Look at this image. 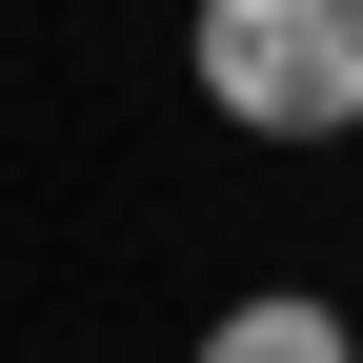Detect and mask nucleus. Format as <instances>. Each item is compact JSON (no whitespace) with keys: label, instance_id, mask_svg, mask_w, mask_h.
<instances>
[{"label":"nucleus","instance_id":"f257e3e1","mask_svg":"<svg viewBox=\"0 0 363 363\" xmlns=\"http://www.w3.org/2000/svg\"><path fill=\"white\" fill-rule=\"evenodd\" d=\"M202 101L242 142H343L363 121V0H202Z\"/></svg>","mask_w":363,"mask_h":363},{"label":"nucleus","instance_id":"f03ea898","mask_svg":"<svg viewBox=\"0 0 363 363\" xmlns=\"http://www.w3.org/2000/svg\"><path fill=\"white\" fill-rule=\"evenodd\" d=\"M202 363H363V343H343V303H303V283H283V303H222Z\"/></svg>","mask_w":363,"mask_h":363}]
</instances>
